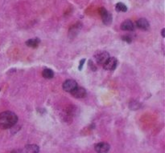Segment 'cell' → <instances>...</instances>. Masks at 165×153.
<instances>
[{
	"instance_id": "1",
	"label": "cell",
	"mask_w": 165,
	"mask_h": 153,
	"mask_svg": "<svg viewBox=\"0 0 165 153\" xmlns=\"http://www.w3.org/2000/svg\"><path fill=\"white\" fill-rule=\"evenodd\" d=\"M18 121V116L12 112H3L0 113V127L8 129L12 127Z\"/></svg>"
},
{
	"instance_id": "2",
	"label": "cell",
	"mask_w": 165,
	"mask_h": 153,
	"mask_svg": "<svg viewBox=\"0 0 165 153\" xmlns=\"http://www.w3.org/2000/svg\"><path fill=\"white\" fill-rule=\"evenodd\" d=\"M99 12L103 23L105 25H110L112 22V16L109 13V11H106L105 8L101 7V9H99Z\"/></svg>"
},
{
	"instance_id": "3",
	"label": "cell",
	"mask_w": 165,
	"mask_h": 153,
	"mask_svg": "<svg viewBox=\"0 0 165 153\" xmlns=\"http://www.w3.org/2000/svg\"><path fill=\"white\" fill-rule=\"evenodd\" d=\"M117 64H118V61H117L116 58L110 57L107 61L103 64V67L105 70H107V71H114L116 68Z\"/></svg>"
},
{
	"instance_id": "4",
	"label": "cell",
	"mask_w": 165,
	"mask_h": 153,
	"mask_svg": "<svg viewBox=\"0 0 165 153\" xmlns=\"http://www.w3.org/2000/svg\"><path fill=\"white\" fill-rule=\"evenodd\" d=\"M110 58L109 53H107L106 51H101V52L97 53L95 55V60L96 62L100 65H102L105 64V62L107 61V60Z\"/></svg>"
},
{
	"instance_id": "5",
	"label": "cell",
	"mask_w": 165,
	"mask_h": 153,
	"mask_svg": "<svg viewBox=\"0 0 165 153\" xmlns=\"http://www.w3.org/2000/svg\"><path fill=\"white\" fill-rule=\"evenodd\" d=\"M77 87V83L73 79H68L63 83V89L67 92H71Z\"/></svg>"
},
{
	"instance_id": "6",
	"label": "cell",
	"mask_w": 165,
	"mask_h": 153,
	"mask_svg": "<svg viewBox=\"0 0 165 153\" xmlns=\"http://www.w3.org/2000/svg\"><path fill=\"white\" fill-rule=\"evenodd\" d=\"M70 93H71V95L73 96V97L80 99V98H83L86 96V91L85 88L77 86L75 89L73 90V91H72Z\"/></svg>"
},
{
	"instance_id": "7",
	"label": "cell",
	"mask_w": 165,
	"mask_h": 153,
	"mask_svg": "<svg viewBox=\"0 0 165 153\" xmlns=\"http://www.w3.org/2000/svg\"><path fill=\"white\" fill-rule=\"evenodd\" d=\"M110 148V144L107 143H99L95 146V150L98 153H107Z\"/></svg>"
},
{
	"instance_id": "8",
	"label": "cell",
	"mask_w": 165,
	"mask_h": 153,
	"mask_svg": "<svg viewBox=\"0 0 165 153\" xmlns=\"http://www.w3.org/2000/svg\"><path fill=\"white\" fill-rule=\"evenodd\" d=\"M136 26L141 30H147L150 27V24L146 19H139L136 22Z\"/></svg>"
},
{
	"instance_id": "9",
	"label": "cell",
	"mask_w": 165,
	"mask_h": 153,
	"mask_svg": "<svg viewBox=\"0 0 165 153\" xmlns=\"http://www.w3.org/2000/svg\"><path fill=\"white\" fill-rule=\"evenodd\" d=\"M121 29L123 30H134L135 25L134 22L131 20H126L121 24Z\"/></svg>"
},
{
	"instance_id": "10",
	"label": "cell",
	"mask_w": 165,
	"mask_h": 153,
	"mask_svg": "<svg viewBox=\"0 0 165 153\" xmlns=\"http://www.w3.org/2000/svg\"><path fill=\"white\" fill-rule=\"evenodd\" d=\"M24 152L25 153H38L40 152V148L36 144H29L25 147Z\"/></svg>"
},
{
	"instance_id": "11",
	"label": "cell",
	"mask_w": 165,
	"mask_h": 153,
	"mask_svg": "<svg viewBox=\"0 0 165 153\" xmlns=\"http://www.w3.org/2000/svg\"><path fill=\"white\" fill-rule=\"evenodd\" d=\"M40 43V39L34 38V39H31L29 40H27L26 42V45L27 47H32V48H36V47H37L38 46H39Z\"/></svg>"
},
{
	"instance_id": "12",
	"label": "cell",
	"mask_w": 165,
	"mask_h": 153,
	"mask_svg": "<svg viewBox=\"0 0 165 153\" xmlns=\"http://www.w3.org/2000/svg\"><path fill=\"white\" fill-rule=\"evenodd\" d=\"M42 75H43V76L45 79H52L54 76V73H53V71L51 69L45 68V70L43 71V72H42Z\"/></svg>"
},
{
	"instance_id": "13",
	"label": "cell",
	"mask_w": 165,
	"mask_h": 153,
	"mask_svg": "<svg viewBox=\"0 0 165 153\" xmlns=\"http://www.w3.org/2000/svg\"><path fill=\"white\" fill-rule=\"evenodd\" d=\"M115 9H116V11H118V12H126V11H127V6L124 3H118L116 4Z\"/></svg>"
},
{
	"instance_id": "14",
	"label": "cell",
	"mask_w": 165,
	"mask_h": 153,
	"mask_svg": "<svg viewBox=\"0 0 165 153\" xmlns=\"http://www.w3.org/2000/svg\"><path fill=\"white\" fill-rule=\"evenodd\" d=\"M85 62H86V60H85V59H83V60H81L80 61V64H79V67H78L79 71H81V69H82L83 66H84Z\"/></svg>"
},
{
	"instance_id": "15",
	"label": "cell",
	"mask_w": 165,
	"mask_h": 153,
	"mask_svg": "<svg viewBox=\"0 0 165 153\" xmlns=\"http://www.w3.org/2000/svg\"><path fill=\"white\" fill-rule=\"evenodd\" d=\"M89 66H90V67L91 68V70H92V71H96V69H97V68H96V67L94 66V64H93V62H92L91 60L89 61Z\"/></svg>"
},
{
	"instance_id": "16",
	"label": "cell",
	"mask_w": 165,
	"mask_h": 153,
	"mask_svg": "<svg viewBox=\"0 0 165 153\" xmlns=\"http://www.w3.org/2000/svg\"><path fill=\"white\" fill-rule=\"evenodd\" d=\"M123 40L127 42V43H131L132 39L130 36H123Z\"/></svg>"
},
{
	"instance_id": "17",
	"label": "cell",
	"mask_w": 165,
	"mask_h": 153,
	"mask_svg": "<svg viewBox=\"0 0 165 153\" xmlns=\"http://www.w3.org/2000/svg\"><path fill=\"white\" fill-rule=\"evenodd\" d=\"M11 153H22V152H21L20 150H14V151H12Z\"/></svg>"
},
{
	"instance_id": "18",
	"label": "cell",
	"mask_w": 165,
	"mask_h": 153,
	"mask_svg": "<svg viewBox=\"0 0 165 153\" xmlns=\"http://www.w3.org/2000/svg\"><path fill=\"white\" fill-rule=\"evenodd\" d=\"M161 33H162V36H163V37H165V29L164 28L162 30Z\"/></svg>"
}]
</instances>
